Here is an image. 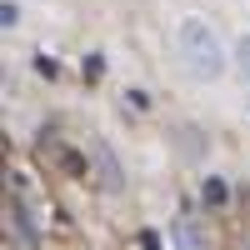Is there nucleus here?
I'll return each mask as SVG.
<instances>
[{"label":"nucleus","mask_w":250,"mask_h":250,"mask_svg":"<svg viewBox=\"0 0 250 250\" xmlns=\"http://www.w3.org/2000/svg\"><path fill=\"white\" fill-rule=\"evenodd\" d=\"M175 50H180L185 70H190L195 80H220L225 65L235 60L205 15H185V20H180V30H175Z\"/></svg>","instance_id":"1"},{"label":"nucleus","mask_w":250,"mask_h":250,"mask_svg":"<svg viewBox=\"0 0 250 250\" xmlns=\"http://www.w3.org/2000/svg\"><path fill=\"white\" fill-rule=\"evenodd\" d=\"M230 55H235V70H240V80L250 85V30L235 40V50H230Z\"/></svg>","instance_id":"2"},{"label":"nucleus","mask_w":250,"mask_h":250,"mask_svg":"<svg viewBox=\"0 0 250 250\" xmlns=\"http://www.w3.org/2000/svg\"><path fill=\"white\" fill-rule=\"evenodd\" d=\"M0 25H5V30L20 25V5H15V0H0Z\"/></svg>","instance_id":"3"},{"label":"nucleus","mask_w":250,"mask_h":250,"mask_svg":"<svg viewBox=\"0 0 250 250\" xmlns=\"http://www.w3.org/2000/svg\"><path fill=\"white\" fill-rule=\"evenodd\" d=\"M125 100H130V105H135V110H150V95H145L140 85H130V90H125Z\"/></svg>","instance_id":"4"},{"label":"nucleus","mask_w":250,"mask_h":250,"mask_svg":"<svg viewBox=\"0 0 250 250\" xmlns=\"http://www.w3.org/2000/svg\"><path fill=\"white\" fill-rule=\"evenodd\" d=\"M205 200L220 205V200H225V180H205Z\"/></svg>","instance_id":"5"},{"label":"nucleus","mask_w":250,"mask_h":250,"mask_svg":"<svg viewBox=\"0 0 250 250\" xmlns=\"http://www.w3.org/2000/svg\"><path fill=\"white\" fill-rule=\"evenodd\" d=\"M35 70H40V75H55L60 65H55V60H50V55H35Z\"/></svg>","instance_id":"6"},{"label":"nucleus","mask_w":250,"mask_h":250,"mask_svg":"<svg viewBox=\"0 0 250 250\" xmlns=\"http://www.w3.org/2000/svg\"><path fill=\"white\" fill-rule=\"evenodd\" d=\"M140 245H145V250H160V240H155L150 230H145V240H140Z\"/></svg>","instance_id":"7"}]
</instances>
